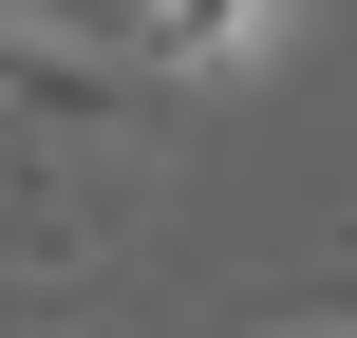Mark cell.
Wrapping results in <instances>:
<instances>
[{
	"instance_id": "1",
	"label": "cell",
	"mask_w": 357,
	"mask_h": 338,
	"mask_svg": "<svg viewBox=\"0 0 357 338\" xmlns=\"http://www.w3.org/2000/svg\"><path fill=\"white\" fill-rule=\"evenodd\" d=\"M113 38H132L151 94H245V75L301 56V0H113Z\"/></svg>"
},
{
	"instance_id": "2",
	"label": "cell",
	"mask_w": 357,
	"mask_h": 338,
	"mask_svg": "<svg viewBox=\"0 0 357 338\" xmlns=\"http://www.w3.org/2000/svg\"><path fill=\"white\" fill-rule=\"evenodd\" d=\"M19 38H113V0H0Z\"/></svg>"
},
{
	"instance_id": "3",
	"label": "cell",
	"mask_w": 357,
	"mask_h": 338,
	"mask_svg": "<svg viewBox=\"0 0 357 338\" xmlns=\"http://www.w3.org/2000/svg\"><path fill=\"white\" fill-rule=\"evenodd\" d=\"M264 338H339V320H264Z\"/></svg>"
},
{
	"instance_id": "4",
	"label": "cell",
	"mask_w": 357,
	"mask_h": 338,
	"mask_svg": "<svg viewBox=\"0 0 357 338\" xmlns=\"http://www.w3.org/2000/svg\"><path fill=\"white\" fill-rule=\"evenodd\" d=\"M56 338H113V320H56Z\"/></svg>"
},
{
	"instance_id": "5",
	"label": "cell",
	"mask_w": 357,
	"mask_h": 338,
	"mask_svg": "<svg viewBox=\"0 0 357 338\" xmlns=\"http://www.w3.org/2000/svg\"><path fill=\"white\" fill-rule=\"evenodd\" d=\"M339 245H357V226H339Z\"/></svg>"
}]
</instances>
